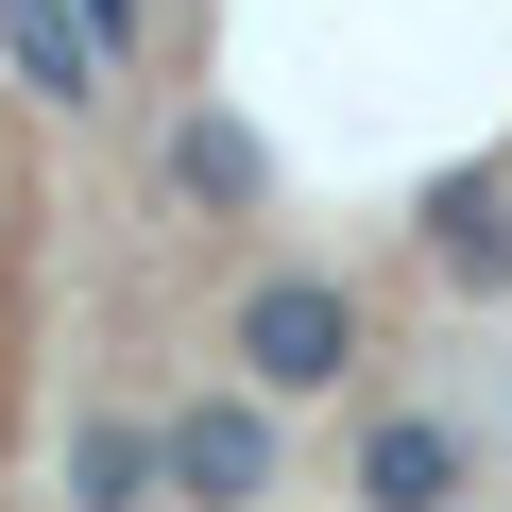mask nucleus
Here are the masks:
<instances>
[{
    "mask_svg": "<svg viewBox=\"0 0 512 512\" xmlns=\"http://www.w3.org/2000/svg\"><path fill=\"white\" fill-rule=\"evenodd\" d=\"M171 188L239 205V188H256V137H239V120H171Z\"/></svg>",
    "mask_w": 512,
    "mask_h": 512,
    "instance_id": "obj_7",
    "label": "nucleus"
},
{
    "mask_svg": "<svg viewBox=\"0 0 512 512\" xmlns=\"http://www.w3.org/2000/svg\"><path fill=\"white\" fill-rule=\"evenodd\" d=\"M342 495H359V512H461V495H478V444H461L444 410H376L359 461H342Z\"/></svg>",
    "mask_w": 512,
    "mask_h": 512,
    "instance_id": "obj_3",
    "label": "nucleus"
},
{
    "mask_svg": "<svg viewBox=\"0 0 512 512\" xmlns=\"http://www.w3.org/2000/svg\"><path fill=\"white\" fill-rule=\"evenodd\" d=\"M427 256L461 291H512V171H461L444 205H427Z\"/></svg>",
    "mask_w": 512,
    "mask_h": 512,
    "instance_id": "obj_4",
    "label": "nucleus"
},
{
    "mask_svg": "<svg viewBox=\"0 0 512 512\" xmlns=\"http://www.w3.org/2000/svg\"><path fill=\"white\" fill-rule=\"evenodd\" d=\"M0 52H18V69H35L52 103H86V69H103V52L69 35V0H0Z\"/></svg>",
    "mask_w": 512,
    "mask_h": 512,
    "instance_id": "obj_6",
    "label": "nucleus"
},
{
    "mask_svg": "<svg viewBox=\"0 0 512 512\" xmlns=\"http://www.w3.org/2000/svg\"><path fill=\"white\" fill-rule=\"evenodd\" d=\"M222 359H239L256 410H308V393H342V376L376 359V308H359L342 274H256V291L222 308Z\"/></svg>",
    "mask_w": 512,
    "mask_h": 512,
    "instance_id": "obj_1",
    "label": "nucleus"
},
{
    "mask_svg": "<svg viewBox=\"0 0 512 512\" xmlns=\"http://www.w3.org/2000/svg\"><path fill=\"white\" fill-rule=\"evenodd\" d=\"M274 410L256 393H188V410H154V495H188V512H256L274 495Z\"/></svg>",
    "mask_w": 512,
    "mask_h": 512,
    "instance_id": "obj_2",
    "label": "nucleus"
},
{
    "mask_svg": "<svg viewBox=\"0 0 512 512\" xmlns=\"http://www.w3.org/2000/svg\"><path fill=\"white\" fill-rule=\"evenodd\" d=\"M69 512H154V427L137 410H86L69 427Z\"/></svg>",
    "mask_w": 512,
    "mask_h": 512,
    "instance_id": "obj_5",
    "label": "nucleus"
},
{
    "mask_svg": "<svg viewBox=\"0 0 512 512\" xmlns=\"http://www.w3.org/2000/svg\"><path fill=\"white\" fill-rule=\"evenodd\" d=\"M69 35H86V52H120V35H137V0H86V18H69Z\"/></svg>",
    "mask_w": 512,
    "mask_h": 512,
    "instance_id": "obj_8",
    "label": "nucleus"
}]
</instances>
